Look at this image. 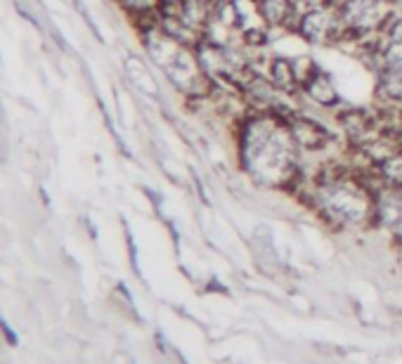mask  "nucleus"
<instances>
[{"instance_id": "nucleus-1", "label": "nucleus", "mask_w": 402, "mask_h": 364, "mask_svg": "<svg viewBox=\"0 0 402 364\" xmlns=\"http://www.w3.org/2000/svg\"><path fill=\"white\" fill-rule=\"evenodd\" d=\"M239 163L256 184L284 187L301 170V149L282 114L251 109L244 114L237 133Z\"/></svg>"}, {"instance_id": "nucleus-2", "label": "nucleus", "mask_w": 402, "mask_h": 364, "mask_svg": "<svg viewBox=\"0 0 402 364\" xmlns=\"http://www.w3.org/2000/svg\"><path fill=\"white\" fill-rule=\"evenodd\" d=\"M374 194L360 177L346 173H331L315 182L312 201L324 218L338 225H362L374 218Z\"/></svg>"}, {"instance_id": "nucleus-3", "label": "nucleus", "mask_w": 402, "mask_h": 364, "mask_svg": "<svg viewBox=\"0 0 402 364\" xmlns=\"http://www.w3.org/2000/svg\"><path fill=\"white\" fill-rule=\"evenodd\" d=\"M336 12L343 24V41H367L381 36L398 8L386 0H338Z\"/></svg>"}, {"instance_id": "nucleus-4", "label": "nucleus", "mask_w": 402, "mask_h": 364, "mask_svg": "<svg viewBox=\"0 0 402 364\" xmlns=\"http://www.w3.org/2000/svg\"><path fill=\"white\" fill-rule=\"evenodd\" d=\"M293 31L305 43H310V46H336V43H341L346 38L343 36V24L336 12V5L301 12Z\"/></svg>"}, {"instance_id": "nucleus-5", "label": "nucleus", "mask_w": 402, "mask_h": 364, "mask_svg": "<svg viewBox=\"0 0 402 364\" xmlns=\"http://www.w3.org/2000/svg\"><path fill=\"white\" fill-rule=\"evenodd\" d=\"M286 121H289L291 135L296 140L301 154H320V151H324L334 142V133L322 121L308 116L301 109L293 112L291 116H286Z\"/></svg>"}, {"instance_id": "nucleus-6", "label": "nucleus", "mask_w": 402, "mask_h": 364, "mask_svg": "<svg viewBox=\"0 0 402 364\" xmlns=\"http://www.w3.org/2000/svg\"><path fill=\"white\" fill-rule=\"evenodd\" d=\"M374 220L402 241V189L376 187L374 194Z\"/></svg>"}, {"instance_id": "nucleus-7", "label": "nucleus", "mask_w": 402, "mask_h": 364, "mask_svg": "<svg viewBox=\"0 0 402 364\" xmlns=\"http://www.w3.org/2000/svg\"><path fill=\"white\" fill-rule=\"evenodd\" d=\"M301 95L308 102H312L315 107H322V109H327V112L341 109V105H343V97H341V93H338L334 79H331L327 72H322L320 67H317L310 79L303 83Z\"/></svg>"}, {"instance_id": "nucleus-8", "label": "nucleus", "mask_w": 402, "mask_h": 364, "mask_svg": "<svg viewBox=\"0 0 402 364\" xmlns=\"http://www.w3.org/2000/svg\"><path fill=\"white\" fill-rule=\"evenodd\" d=\"M256 10L267 29H289L293 31L298 17H301V5L296 0H253Z\"/></svg>"}, {"instance_id": "nucleus-9", "label": "nucleus", "mask_w": 402, "mask_h": 364, "mask_svg": "<svg viewBox=\"0 0 402 364\" xmlns=\"http://www.w3.org/2000/svg\"><path fill=\"white\" fill-rule=\"evenodd\" d=\"M374 168L376 184L402 189V149H386L384 154L369 159Z\"/></svg>"}, {"instance_id": "nucleus-10", "label": "nucleus", "mask_w": 402, "mask_h": 364, "mask_svg": "<svg viewBox=\"0 0 402 364\" xmlns=\"http://www.w3.org/2000/svg\"><path fill=\"white\" fill-rule=\"evenodd\" d=\"M376 81V95L386 107H400L402 109V69H379Z\"/></svg>"}, {"instance_id": "nucleus-11", "label": "nucleus", "mask_w": 402, "mask_h": 364, "mask_svg": "<svg viewBox=\"0 0 402 364\" xmlns=\"http://www.w3.org/2000/svg\"><path fill=\"white\" fill-rule=\"evenodd\" d=\"M384 38L391 43H402V10L395 12L393 19L388 22V27L384 29Z\"/></svg>"}, {"instance_id": "nucleus-12", "label": "nucleus", "mask_w": 402, "mask_h": 364, "mask_svg": "<svg viewBox=\"0 0 402 364\" xmlns=\"http://www.w3.org/2000/svg\"><path fill=\"white\" fill-rule=\"evenodd\" d=\"M298 5H301V10H315V8H331V5H336L338 0H296Z\"/></svg>"}, {"instance_id": "nucleus-13", "label": "nucleus", "mask_w": 402, "mask_h": 364, "mask_svg": "<svg viewBox=\"0 0 402 364\" xmlns=\"http://www.w3.org/2000/svg\"><path fill=\"white\" fill-rule=\"evenodd\" d=\"M0 327H3V334H5V341H8V346L10 348H17L19 346V336L15 334V329L10 327V322L8 319H0Z\"/></svg>"}, {"instance_id": "nucleus-14", "label": "nucleus", "mask_w": 402, "mask_h": 364, "mask_svg": "<svg viewBox=\"0 0 402 364\" xmlns=\"http://www.w3.org/2000/svg\"><path fill=\"white\" fill-rule=\"evenodd\" d=\"M161 3V8H175V5H180L182 0H159Z\"/></svg>"}, {"instance_id": "nucleus-15", "label": "nucleus", "mask_w": 402, "mask_h": 364, "mask_svg": "<svg viewBox=\"0 0 402 364\" xmlns=\"http://www.w3.org/2000/svg\"><path fill=\"white\" fill-rule=\"evenodd\" d=\"M156 343H159V348H161V353H166V343H163V334H161V331H156Z\"/></svg>"}, {"instance_id": "nucleus-16", "label": "nucleus", "mask_w": 402, "mask_h": 364, "mask_svg": "<svg viewBox=\"0 0 402 364\" xmlns=\"http://www.w3.org/2000/svg\"><path fill=\"white\" fill-rule=\"evenodd\" d=\"M386 3H391L393 8H398V10H402V0H386Z\"/></svg>"}, {"instance_id": "nucleus-17", "label": "nucleus", "mask_w": 402, "mask_h": 364, "mask_svg": "<svg viewBox=\"0 0 402 364\" xmlns=\"http://www.w3.org/2000/svg\"><path fill=\"white\" fill-rule=\"evenodd\" d=\"M229 3H241V0H229Z\"/></svg>"}, {"instance_id": "nucleus-18", "label": "nucleus", "mask_w": 402, "mask_h": 364, "mask_svg": "<svg viewBox=\"0 0 402 364\" xmlns=\"http://www.w3.org/2000/svg\"><path fill=\"white\" fill-rule=\"evenodd\" d=\"M133 364H135V362H133Z\"/></svg>"}]
</instances>
